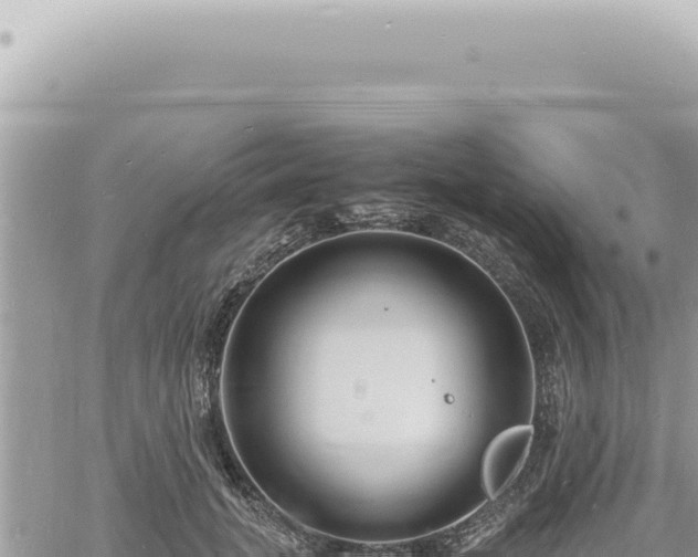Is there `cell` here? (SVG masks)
Returning <instances> with one entry per match:
<instances>
[{
    "label": "cell",
    "mask_w": 698,
    "mask_h": 557,
    "mask_svg": "<svg viewBox=\"0 0 698 557\" xmlns=\"http://www.w3.org/2000/svg\"><path fill=\"white\" fill-rule=\"evenodd\" d=\"M532 428L517 425L498 434L485 451L482 481L486 494L497 497L519 472L529 452Z\"/></svg>",
    "instance_id": "obj_1"
}]
</instances>
